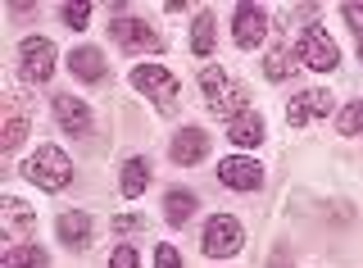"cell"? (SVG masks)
Returning <instances> with one entry per match:
<instances>
[{"mask_svg": "<svg viewBox=\"0 0 363 268\" xmlns=\"http://www.w3.org/2000/svg\"><path fill=\"white\" fill-rule=\"evenodd\" d=\"M18 60H23V77H28V82H50L55 77V46L45 37H28L23 50H18Z\"/></svg>", "mask_w": 363, "mask_h": 268, "instance_id": "obj_8", "label": "cell"}, {"mask_svg": "<svg viewBox=\"0 0 363 268\" xmlns=\"http://www.w3.org/2000/svg\"><path fill=\"white\" fill-rule=\"evenodd\" d=\"M155 268H182V255H177V245H155Z\"/></svg>", "mask_w": 363, "mask_h": 268, "instance_id": "obj_25", "label": "cell"}, {"mask_svg": "<svg viewBox=\"0 0 363 268\" xmlns=\"http://www.w3.org/2000/svg\"><path fill=\"white\" fill-rule=\"evenodd\" d=\"M55 232H60V241H64V245L82 250V245L91 241V214H82V209H68V214H60Z\"/></svg>", "mask_w": 363, "mask_h": 268, "instance_id": "obj_15", "label": "cell"}, {"mask_svg": "<svg viewBox=\"0 0 363 268\" xmlns=\"http://www.w3.org/2000/svg\"><path fill=\"white\" fill-rule=\"evenodd\" d=\"M241 241H245V232L232 214H218V218L204 223V255H209V259H232V255L241 250Z\"/></svg>", "mask_w": 363, "mask_h": 268, "instance_id": "obj_5", "label": "cell"}, {"mask_svg": "<svg viewBox=\"0 0 363 268\" xmlns=\"http://www.w3.org/2000/svg\"><path fill=\"white\" fill-rule=\"evenodd\" d=\"M218 182L232 186V191H259V186H264V169H259L250 155H227L218 164Z\"/></svg>", "mask_w": 363, "mask_h": 268, "instance_id": "obj_6", "label": "cell"}, {"mask_svg": "<svg viewBox=\"0 0 363 268\" xmlns=\"http://www.w3.org/2000/svg\"><path fill=\"white\" fill-rule=\"evenodd\" d=\"M113 228H118V232H136V228H141V218H136V214H123Z\"/></svg>", "mask_w": 363, "mask_h": 268, "instance_id": "obj_28", "label": "cell"}, {"mask_svg": "<svg viewBox=\"0 0 363 268\" xmlns=\"http://www.w3.org/2000/svg\"><path fill=\"white\" fill-rule=\"evenodd\" d=\"M264 118L255 114V109H245V114H236L232 123H227V141H232V146H259V141H264Z\"/></svg>", "mask_w": 363, "mask_h": 268, "instance_id": "obj_13", "label": "cell"}, {"mask_svg": "<svg viewBox=\"0 0 363 268\" xmlns=\"http://www.w3.org/2000/svg\"><path fill=\"white\" fill-rule=\"evenodd\" d=\"M68 69H73L77 82H100V73H105V55H100L96 46H77L73 55H68Z\"/></svg>", "mask_w": 363, "mask_h": 268, "instance_id": "obj_17", "label": "cell"}, {"mask_svg": "<svg viewBox=\"0 0 363 268\" xmlns=\"http://www.w3.org/2000/svg\"><path fill=\"white\" fill-rule=\"evenodd\" d=\"M60 18L68 28H86V18H91V5H82V0H77V5H64L60 9Z\"/></svg>", "mask_w": 363, "mask_h": 268, "instance_id": "obj_24", "label": "cell"}, {"mask_svg": "<svg viewBox=\"0 0 363 268\" xmlns=\"http://www.w3.org/2000/svg\"><path fill=\"white\" fill-rule=\"evenodd\" d=\"M55 123H60L64 132H73V137H86L91 132V109L77 96H55Z\"/></svg>", "mask_w": 363, "mask_h": 268, "instance_id": "obj_12", "label": "cell"}, {"mask_svg": "<svg viewBox=\"0 0 363 268\" xmlns=\"http://www.w3.org/2000/svg\"><path fill=\"white\" fill-rule=\"evenodd\" d=\"M336 128L345 132V137H359V132H363V100H350V105L340 109V114H336Z\"/></svg>", "mask_w": 363, "mask_h": 268, "instance_id": "obj_23", "label": "cell"}, {"mask_svg": "<svg viewBox=\"0 0 363 268\" xmlns=\"http://www.w3.org/2000/svg\"><path fill=\"white\" fill-rule=\"evenodd\" d=\"M23 177L37 182L41 191H64L73 182V160L64 155V146H37L32 160H23Z\"/></svg>", "mask_w": 363, "mask_h": 268, "instance_id": "obj_1", "label": "cell"}, {"mask_svg": "<svg viewBox=\"0 0 363 268\" xmlns=\"http://www.w3.org/2000/svg\"><path fill=\"white\" fill-rule=\"evenodd\" d=\"M109 268H141V259H136L132 245H118V250L109 255Z\"/></svg>", "mask_w": 363, "mask_h": 268, "instance_id": "obj_26", "label": "cell"}, {"mask_svg": "<svg viewBox=\"0 0 363 268\" xmlns=\"http://www.w3.org/2000/svg\"><path fill=\"white\" fill-rule=\"evenodd\" d=\"M291 64H295V55H291V46L281 41V46H272L268 50V60H264V73H268V82H281V77L291 73Z\"/></svg>", "mask_w": 363, "mask_h": 268, "instance_id": "obj_22", "label": "cell"}, {"mask_svg": "<svg viewBox=\"0 0 363 268\" xmlns=\"http://www.w3.org/2000/svg\"><path fill=\"white\" fill-rule=\"evenodd\" d=\"M150 177H155V169H150V160H128L123 164V173H118V191L128 196V200H136V196H145V186H150Z\"/></svg>", "mask_w": 363, "mask_h": 268, "instance_id": "obj_14", "label": "cell"}, {"mask_svg": "<svg viewBox=\"0 0 363 268\" xmlns=\"http://www.w3.org/2000/svg\"><path fill=\"white\" fill-rule=\"evenodd\" d=\"M327 109H336L332 105V91H300V96H291V105H286V123L291 128H304V123H313V118H327Z\"/></svg>", "mask_w": 363, "mask_h": 268, "instance_id": "obj_10", "label": "cell"}, {"mask_svg": "<svg viewBox=\"0 0 363 268\" xmlns=\"http://www.w3.org/2000/svg\"><path fill=\"white\" fill-rule=\"evenodd\" d=\"M204 150H209V137H204L200 128H182L173 137V150H168V160L177 164V169H191V164L204 160Z\"/></svg>", "mask_w": 363, "mask_h": 268, "instance_id": "obj_11", "label": "cell"}, {"mask_svg": "<svg viewBox=\"0 0 363 268\" xmlns=\"http://www.w3.org/2000/svg\"><path fill=\"white\" fill-rule=\"evenodd\" d=\"M50 264V255L41 250V245H14V250H5V259H0V268H45Z\"/></svg>", "mask_w": 363, "mask_h": 268, "instance_id": "obj_20", "label": "cell"}, {"mask_svg": "<svg viewBox=\"0 0 363 268\" xmlns=\"http://www.w3.org/2000/svg\"><path fill=\"white\" fill-rule=\"evenodd\" d=\"M0 214H5V232H9V237H28V232L37 228V214H32L23 200H14V196L0 200Z\"/></svg>", "mask_w": 363, "mask_h": 268, "instance_id": "obj_18", "label": "cell"}, {"mask_svg": "<svg viewBox=\"0 0 363 268\" xmlns=\"http://www.w3.org/2000/svg\"><path fill=\"white\" fill-rule=\"evenodd\" d=\"M232 37H236V46H241V50H255V46H264V37H268V14H264L259 5H236Z\"/></svg>", "mask_w": 363, "mask_h": 268, "instance_id": "obj_9", "label": "cell"}, {"mask_svg": "<svg viewBox=\"0 0 363 268\" xmlns=\"http://www.w3.org/2000/svg\"><path fill=\"white\" fill-rule=\"evenodd\" d=\"M109 37H118L123 50H164V37H159L145 18H113Z\"/></svg>", "mask_w": 363, "mask_h": 268, "instance_id": "obj_7", "label": "cell"}, {"mask_svg": "<svg viewBox=\"0 0 363 268\" xmlns=\"http://www.w3.org/2000/svg\"><path fill=\"white\" fill-rule=\"evenodd\" d=\"M200 91H204V100H209L213 114H223L227 123H232L236 114H245V91H241V82H236L227 69H218V64H209V69L200 73Z\"/></svg>", "mask_w": 363, "mask_h": 268, "instance_id": "obj_2", "label": "cell"}, {"mask_svg": "<svg viewBox=\"0 0 363 268\" xmlns=\"http://www.w3.org/2000/svg\"><path fill=\"white\" fill-rule=\"evenodd\" d=\"M132 86L145 100H155L159 114H173V109L182 105V82L164 69V64H136V69H132Z\"/></svg>", "mask_w": 363, "mask_h": 268, "instance_id": "obj_3", "label": "cell"}, {"mask_svg": "<svg viewBox=\"0 0 363 268\" xmlns=\"http://www.w3.org/2000/svg\"><path fill=\"white\" fill-rule=\"evenodd\" d=\"M295 55H300V60L309 64L313 73H336V64H340L336 41L327 37V28H318V23L300 32V46H295Z\"/></svg>", "mask_w": 363, "mask_h": 268, "instance_id": "obj_4", "label": "cell"}, {"mask_svg": "<svg viewBox=\"0 0 363 268\" xmlns=\"http://www.w3.org/2000/svg\"><path fill=\"white\" fill-rule=\"evenodd\" d=\"M196 209H200L196 191H168L164 196V218L173 223V228H186V223L196 218Z\"/></svg>", "mask_w": 363, "mask_h": 268, "instance_id": "obj_19", "label": "cell"}, {"mask_svg": "<svg viewBox=\"0 0 363 268\" xmlns=\"http://www.w3.org/2000/svg\"><path fill=\"white\" fill-rule=\"evenodd\" d=\"M5 132H0V150H18L23 146V137H28V114H23V105L18 100H5Z\"/></svg>", "mask_w": 363, "mask_h": 268, "instance_id": "obj_16", "label": "cell"}, {"mask_svg": "<svg viewBox=\"0 0 363 268\" xmlns=\"http://www.w3.org/2000/svg\"><path fill=\"white\" fill-rule=\"evenodd\" d=\"M213 32H218V18H213V14H200L196 28H191V50H196V55H213V46H218V37H213Z\"/></svg>", "mask_w": 363, "mask_h": 268, "instance_id": "obj_21", "label": "cell"}, {"mask_svg": "<svg viewBox=\"0 0 363 268\" xmlns=\"http://www.w3.org/2000/svg\"><path fill=\"white\" fill-rule=\"evenodd\" d=\"M359 60H363V41H359Z\"/></svg>", "mask_w": 363, "mask_h": 268, "instance_id": "obj_29", "label": "cell"}, {"mask_svg": "<svg viewBox=\"0 0 363 268\" xmlns=\"http://www.w3.org/2000/svg\"><path fill=\"white\" fill-rule=\"evenodd\" d=\"M345 23L354 28V32H359V41H363V9H359V5H345Z\"/></svg>", "mask_w": 363, "mask_h": 268, "instance_id": "obj_27", "label": "cell"}]
</instances>
